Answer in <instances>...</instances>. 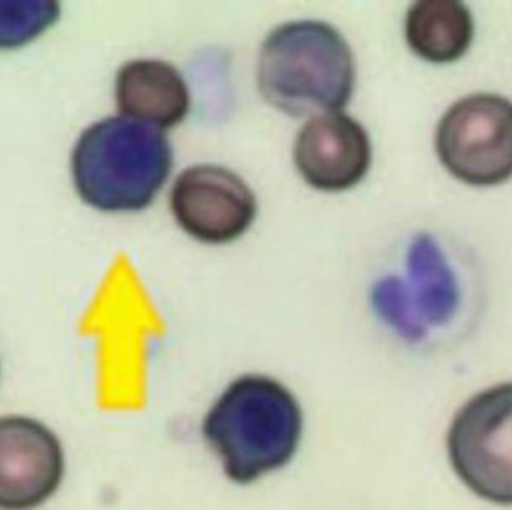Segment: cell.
Wrapping results in <instances>:
<instances>
[{
  "label": "cell",
  "mask_w": 512,
  "mask_h": 510,
  "mask_svg": "<svg viewBox=\"0 0 512 510\" xmlns=\"http://www.w3.org/2000/svg\"><path fill=\"white\" fill-rule=\"evenodd\" d=\"M200 432L224 476L246 486L294 458L304 432V414L294 392L280 380L242 374L212 402Z\"/></svg>",
  "instance_id": "6da1fadb"
},
{
  "label": "cell",
  "mask_w": 512,
  "mask_h": 510,
  "mask_svg": "<svg viewBox=\"0 0 512 510\" xmlns=\"http://www.w3.org/2000/svg\"><path fill=\"white\" fill-rule=\"evenodd\" d=\"M354 84V54L346 38L324 20L282 22L260 44L258 92L286 116L340 112L350 102Z\"/></svg>",
  "instance_id": "7a4b0ae2"
},
{
  "label": "cell",
  "mask_w": 512,
  "mask_h": 510,
  "mask_svg": "<svg viewBox=\"0 0 512 510\" xmlns=\"http://www.w3.org/2000/svg\"><path fill=\"white\" fill-rule=\"evenodd\" d=\"M172 164L174 150L164 130L116 114L78 134L70 152V178L86 206L132 214L156 200Z\"/></svg>",
  "instance_id": "3957f363"
},
{
  "label": "cell",
  "mask_w": 512,
  "mask_h": 510,
  "mask_svg": "<svg viewBox=\"0 0 512 510\" xmlns=\"http://www.w3.org/2000/svg\"><path fill=\"white\" fill-rule=\"evenodd\" d=\"M376 318L396 336L420 344L442 332L462 308V284L440 242L416 234L404 258V272L380 276L370 288Z\"/></svg>",
  "instance_id": "277c9868"
},
{
  "label": "cell",
  "mask_w": 512,
  "mask_h": 510,
  "mask_svg": "<svg viewBox=\"0 0 512 510\" xmlns=\"http://www.w3.org/2000/svg\"><path fill=\"white\" fill-rule=\"evenodd\" d=\"M446 454L456 478L476 498L512 506V382L472 394L454 412Z\"/></svg>",
  "instance_id": "5b68a950"
},
{
  "label": "cell",
  "mask_w": 512,
  "mask_h": 510,
  "mask_svg": "<svg viewBox=\"0 0 512 510\" xmlns=\"http://www.w3.org/2000/svg\"><path fill=\"white\" fill-rule=\"evenodd\" d=\"M434 150L444 170L470 186L512 178V100L480 92L456 100L440 118Z\"/></svg>",
  "instance_id": "8992f818"
},
{
  "label": "cell",
  "mask_w": 512,
  "mask_h": 510,
  "mask_svg": "<svg viewBox=\"0 0 512 510\" xmlns=\"http://www.w3.org/2000/svg\"><path fill=\"white\" fill-rule=\"evenodd\" d=\"M176 226L192 240L222 246L242 238L258 216L250 184L220 164H192L172 182L168 196Z\"/></svg>",
  "instance_id": "52a82bcc"
},
{
  "label": "cell",
  "mask_w": 512,
  "mask_h": 510,
  "mask_svg": "<svg viewBox=\"0 0 512 510\" xmlns=\"http://www.w3.org/2000/svg\"><path fill=\"white\" fill-rule=\"evenodd\" d=\"M64 474V448L50 426L24 414L0 416V510L40 508Z\"/></svg>",
  "instance_id": "ba28073f"
},
{
  "label": "cell",
  "mask_w": 512,
  "mask_h": 510,
  "mask_svg": "<svg viewBox=\"0 0 512 510\" xmlns=\"http://www.w3.org/2000/svg\"><path fill=\"white\" fill-rule=\"evenodd\" d=\"M292 162L300 178L320 192H346L360 184L372 164L364 126L344 112L312 116L298 130Z\"/></svg>",
  "instance_id": "9c48e42d"
},
{
  "label": "cell",
  "mask_w": 512,
  "mask_h": 510,
  "mask_svg": "<svg viewBox=\"0 0 512 510\" xmlns=\"http://www.w3.org/2000/svg\"><path fill=\"white\" fill-rule=\"evenodd\" d=\"M114 102L120 116L168 130L188 116L190 88L172 62L134 58L116 70Z\"/></svg>",
  "instance_id": "30bf717a"
},
{
  "label": "cell",
  "mask_w": 512,
  "mask_h": 510,
  "mask_svg": "<svg viewBox=\"0 0 512 510\" xmlns=\"http://www.w3.org/2000/svg\"><path fill=\"white\" fill-rule=\"evenodd\" d=\"M404 38L412 54L430 64L460 60L474 38L470 8L458 0L412 2L404 20Z\"/></svg>",
  "instance_id": "8fae6325"
},
{
  "label": "cell",
  "mask_w": 512,
  "mask_h": 510,
  "mask_svg": "<svg viewBox=\"0 0 512 510\" xmlns=\"http://www.w3.org/2000/svg\"><path fill=\"white\" fill-rule=\"evenodd\" d=\"M58 18L60 4L54 0H0V52L34 42Z\"/></svg>",
  "instance_id": "7c38bea8"
}]
</instances>
